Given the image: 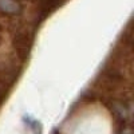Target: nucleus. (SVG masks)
<instances>
[{
  "label": "nucleus",
  "mask_w": 134,
  "mask_h": 134,
  "mask_svg": "<svg viewBox=\"0 0 134 134\" xmlns=\"http://www.w3.org/2000/svg\"><path fill=\"white\" fill-rule=\"evenodd\" d=\"M0 8H2L4 12H8V14L19 12V5H18V3L14 2V0H0Z\"/></svg>",
  "instance_id": "f257e3e1"
}]
</instances>
